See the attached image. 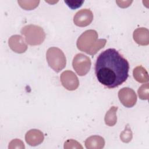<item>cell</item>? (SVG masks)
Segmentation results:
<instances>
[{
  "mask_svg": "<svg viewBox=\"0 0 149 149\" xmlns=\"http://www.w3.org/2000/svg\"><path fill=\"white\" fill-rule=\"evenodd\" d=\"M94 69L96 77L101 84L108 88H114L127 79L129 63L116 49L109 48L98 56Z\"/></svg>",
  "mask_w": 149,
  "mask_h": 149,
  "instance_id": "cell-1",
  "label": "cell"
},
{
  "mask_svg": "<svg viewBox=\"0 0 149 149\" xmlns=\"http://www.w3.org/2000/svg\"><path fill=\"white\" fill-rule=\"evenodd\" d=\"M98 35L94 30H88L83 32L76 42L77 48L91 55H94L104 48L107 43L106 39H98Z\"/></svg>",
  "mask_w": 149,
  "mask_h": 149,
  "instance_id": "cell-2",
  "label": "cell"
},
{
  "mask_svg": "<svg viewBox=\"0 0 149 149\" xmlns=\"http://www.w3.org/2000/svg\"><path fill=\"white\" fill-rule=\"evenodd\" d=\"M20 33L24 36L26 43L30 45H39L45 38V33L43 29L35 24L24 26L21 29Z\"/></svg>",
  "mask_w": 149,
  "mask_h": 149,
  "instance_id": "cell-3",
  "label": "cell"
},
{
  "mask_svg": "<svg viewBox=\"0 0 149 149\" xmlns=\"http://www.w3.org/2000/svg\"><path fill=\"white\" fill-rule=\"evenodd\" d=\"M46 59L49 67L56 72H59L66 66V56L63 52L59 48H48L46 53Z\"/></svg>",
  "mask_w": 149,
  "mask_h": 149,
  "instance_id": "cell-4",
  "label": "cell"
},
{
  "mask_svg": "<svg viewBox=\"0 0 149 149\" xmlns=\"http://www.w3.org/2000/svg\"><path fill=\"white\" fill-rule=\"evenodd\" d=\"M72 65L76 73L80 76H83L90 70L91 62L88 56L80 53L76 54L73 58Z\"/></svg>",
  "mask_w": 149,
  "mask_h": 149,
  "instance_id": "cell-5",
  "label": "cell"
},
{
  "mask_svg": "<svg viewBox=\"0 0 149 149\" xmlns=\"http://www.w3.org/2000/svg\"><path fill=\"white\" fill-rule=\"evenodd\" d=\"M62 85L66 90L73 91L76 90L79 86V81L76 74L71 70H65L60 76Z\"/></svg>",
  "mask_w": 149,
  "mask_h": 149,
  "instance_id": "cell-6",
  "label": "cell"
},
{
  "mask_svg": "<svg viewBox=\"0 0 149 149\" xmlns=\"http://www.w3.org/2000/svg\"><path fill=\"white\" fill-rule=\"evenodd\" d=\"M118 98L123 106L132 108L137 102V95L135 91L129 87H123L118 92Z\"/></svg>",
  "mask_w": 149,
  "mask_h": 149,
  "instance_id": "cell-7",
  "label": "cell"
},
{
  "mask_svg": "<svg viewBox=\"0 0 149 149\" xmlns=\"http://www.w3.org/2000/svg\"><path fill=\"white\" fill-rule=\"evenodd\" d=\"M93 20V13L88 9H83L78 11L73 17V23L79 27L88 26Z\"/></svg>",
  "mask_w": 149,
  "mask_h": 149,
  "instance_id": "cell-8",
  "label": "cell"
},
{
  "mask_svg": "<svg viewBox=\"0 0 149 149\" xmlns=\"http://www.w3.org/2000/svg\"><path fill=\"white\" fill-rule=\"evenodd\" d=\"M10 48L16 53L22 54L26 51L27 45L24 38L20 35H13L8 40Z\"/></svg>",
  "mask_w": 149,
  "mask_h": 149,
  "instance_id": "cell-9",
  "label": "cell"
},
{
  "mask_svg": "<svg viewBox=\"0 0 149 149\" xmlns=\"http://www.w3.org/2000/svg\"><path fill=\"white\" fill-rule=\"evenodd\" d=\"M44 139L43 133L38 129H33L29 130L25 135L26 143L31 146H36L42 143Z\"/></svg>",
  "mask_w": 149,
  "mask_h": 149,
  "instance_id": "cell-10",
  "label": "cell"
},
{
  "mask_svg": "<svg viewBox=\"0 0 149 149\" xmlns=\"http://www.w3.org/2000/svg\"><path fill=\"white\" fill-rule=\"evenodd\" d=\"M134 41L140 45H147L149 44V31L147 28L139 27L133 33Z\"/></svg>",
  "mask_w": 149,
  "mask_h": 149,
  "instance_id": "cell-11",
  "label": "cell"
},
{
  "mask_svg": "<svg viewBox=\"0 0 149 149\" xmlns=\"http://www.w3.org/2000/svg\"><path fill=\"white\" fill-rule=\"evenodd\" d=\"M104 146V139L98 135L91 136L88 137L85 141V146L87 149H101Z\"/></svg>",
  "mask_w": 149,
  "mask_h": 149,
  "instance_id": "cell-12",
  "label": "cell"
},
{
  "mask_svg": "<svg viewBox=\"0 0 149 149\" xmlns=\"http://www.w3.org/2000/svg\"><path fill=\"white\" fill-rule=\"evenodd\" d=\"M133 75L134 79L141 83H146L148 81V74L146 69L142 66H136L133 71Z\"/></svg>",
  "mask_w": 149,
  "mask_h": 149,
  "instance_id": "cell-13",
  "label": "cell"
},
{
  "mask_svg": "<svg viewBox=\"0 0 149 149\" xmlns=\"http://www.w3.org/2000/svg\"><path fill=\"white\" fill-rule=\"evenodd\" d=\"M118 110V107L112 106L110 108V109L107 112L104 121L105 124L108 126H113L117 121L116 117V111Z\"/></svg>",
  "mask_w": 149,
  "mask_h": 149,
  "instance_id": "cell-14",
  "label": "cell"
},
{
  "mask_svg": "<svg viewBox=\"0 0 149 149\" xmlns=\"http://www.w3.org/2000/svg\"><path fill=\"white\" fill-rule=\"evenodd\" d=\"M133 137V134L131 130V129L129 126V125L127 124L125 126V129L124 130H123L120 135V139L122 141L123 143H129L130 142Z\"/></svg>",
  "mask_w": 149,
  "mask_h": 149,
  "instance_id": "cell-15",
  "label": "cell"
},
{
  "mask_svg": "<svg viewBox=\"0 0 149 149\" xmlns=\"http://www.w3.org/2000/svg\"><path fill=\"white\" fill-rule=\"evenodd\" d=\"M18 3L25 10H32L39 4L40 1H18Z\"/></svg>",
  "mask_w": 149,
  "mask_h": 149,
  "instance_id": "cell-16",
  "label": "cell"
},
{
  "mask_svg": "<svg viewBox=\"0 0 149 149\" xmlns=\"http://www.w3.org/2000/svg\"><path fill=\"white\" fill-rule=\"evenodd\" d=\"M139 98L143 100H147L149 97V84L148 83L143 84L137 90Z\"/></svg>",
  "mask_w": 149,
  "mask_h": 149,
  "instance_id": "cell-17",
  "label": "cell"
},
{
  "mask_svg": "<svg viewBox=\"0 0 149 149\" xmlns=\"http://www.w3.org/2000/svg\"><path fill=\"white\" fill-rule=\"evenodd\" d=\"M64 148H83L81 145L73 139H69L64 143Z\"/></svg>",
  "mask_w": 149,
  "mask_h": 149,
  "instance_id": "cell-18",
  "label": "cell"
},
{
  "mask_svg": "<svg viewBox=\"0 0 149 149\" xmlns=\"http://www.w3.org/2000/svg\"><path fill=\"white\" fill-rule=\"evenodd\" d=\"M64 2L72 9H76L80 8L84 3V1L76 0H65Z\"/></svg>",
  "mask_w": 149,
  "mask_h": 149,
  "instance_id": "cell-19",
  "label": "cell"
},
{
  "mask_svg": "<svg viewBox=\"0 0 149 149\" xmlns=\"http://www.w3.org/2000/svg\"><path fill=\"white\" fill-rule=\"evenodd\" d=\"M8 148L10 149L13 148H24V145L23 142L20 139H13L9 144Z\"/></svg>",
  "mask_w": 149,
  "mask_h": 149,
  "instance_id": "cell-20",
  "label": "cell"
},
{
  "mask_svg": "<svg viewBox=\"0 0 149 149\" xmlns=\"http://www.w3.org/2000/svg\"><path fill=\"white\" fill-rule=\"evenodd\" d=\"M132 1H116L118 5L122 8H127L132 3Z\"/></svg>",
  "mask_w": 149,
  "mask_h": 149,
  "instance_id": "cell-21",
  "label": "cell"
}]
</instances>
